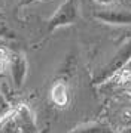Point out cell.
Returning <instances> with one entry per match:
<instances>
[{
	"label": "cell",
	"instance_id": "cell-2",
	"mask_svg": "<svg viewBox=\"0 0 131 133\" xmlns=\"http://www.w3.org/2000/svg\"><path fill=\"white\" fill-rule=\"evenodd\" d=\"M76 18H78V2L76 0H66L48 21V30L54 31L60 27L73 24Z\"/></svg>",
	"mask_w": 131,
	"mask_h": 133
},
{
	"label": "cell",
	"instance_id": "cell-3",
	"mask_svg": "<svg viewBox=\"0 0 131 133\" xmlns=\"http://www.w3.org/2000/svg\"><path fill=\"white\" fill-rule=\"evenodd\" d=\"M8 68L10 71L14 86L16 89H20L24 84L25 77H27V59H25V56L21 53H10V61Z\"/></svg>",
	"mask_w": 131,
	"mask_h": 133
},
{
	"label": "cell",
	"instance_id": "cell-5",
	"mask_svg": "<svg viewBox=\"0 0 131 133\" xmlns=\"http://www.w3.org/2000/svg\"><path fill=\"white\" fill-rule=\"evenodd\" d=\"M51 99L55 105L58 107H66L69 102V92L67 86L64 84L63 81H57L51 89Z\"/></svg>",
	"mask_w": 131,
	"mask_h": 133
},
{
	"label": "cell",
	"instance_id": "cell-10",
	"mask_svg": "<svg viewBox=\"0 0 131 133\" xmlns=\"http://www.w3.org/2000/svg\"><path fill=\"white\" fill-rule=\"evenodd\" d=\"M128 37H131V33H128Z\"/></svg>",
	"mask_w": 131,
	"mask_h": 133
},
{
	"label": "cell",
	"instance_id": "cell-1",
	"mask_svg": "<svg viewBox=\"0 0 131 133\" xmlns=\"http://www.w3.org/2000/svg\"><path fill=\"white\" fill-rule=\"evenodd\" d=\"M130 61H131V40H128L127 43L122 44L121 49L115 53V56L112 58V61L109 62V64L101 70V72L95 77V83H103V81L112 78L116 72L124 70V68L130 64Z\"/></svg>",
	"mask_w": 131,
	"mask_h": 133
},
{
	"label": "cell",
	"instance_id": "cell-4",
	"mask_svg": "<svg viewBox=\"0 0 131 133\" xmlns=\"http://www.w3.org/2000/svg\"><path fill=\"white\" fill-rule=\"evenodd\" d=\"M94 16L107 24H131V12L128 10H100L95 12Z\"/></svg>",
	"mask_w": 131,
	"mask_h": 133
},
{
	"label": "cell",
	"instance_id": "cell-7",
	"mask_svg": "<svg viewBox=\"0 0 131 133\" xmlns=\"http://www.w3.org/2000/svg\"><path fill=\"white\" fill-rule=\"evenodd\" d=\"M0 38H5V40H14L15 38L14 30L10 28L9 22L6 19V15L3 12H0Z\"/></svg>",
	"mask_w": 131,
	"mask_h": 133
},
{
	"label": "cell",
	"instance_id": "cell-8",
	"mask_svg": "<svg viewBox=\"0 0 131 133\" xmlns=\"http://www.w3.org/2000/svg\"><path fill=\"white\" fill-rule=\"evenodd\" d=\"M9 61H10V53L6 48H0V74L8 70L9 66Z\"/></svg>",
	"mask_w": 131,
	"mask_h": 133
},
{
	"label": "cell",
	"instance_id": "cell-6",
	"mask_svg": "<svg viewBox=\"0 0 131 133\" xmlns=\"http://www.w3.org/2000/svg\"><path fill=\"white\" fill-rule=\"evenodd\" d=\"M70 133H113L109 126H104L101 123H88L78 126L76 129H73Z\"/></svg>",
	"mask_w": 131,
	"mask_h": 133
},
{
	"label": "cell",
	"instance_id": "cell-9",
	"mask_svg": "<svg viewBox=\"0 0 131 133\" xmlns=\"http://www.w3.org/2000/svg\"><path fill=\"white\" fill-rule=\"evenodd\" d=\"M121 120L125 124H131V109L130 108H125L121 112Z\"/></svg>",
	"mask_w": 131,
	"mask_h": 133
}]
</instances>
